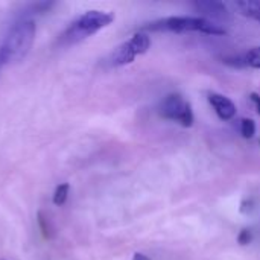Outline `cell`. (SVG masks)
I'll use <instances>...</instances> for the list:
<instances>
[{"mask_svg":"<svg viewBox=\"0 0 260 260\" xmlns=\"http://www.w3.org/2000/svg\"><path fill=\"white\" fill-rule=\"evenodd\" d=\"M224 62H225V64H230V66H233V67H238V69H241V67H247V64H245V59H244V56H233V58H225V59H224Z\"/></svg>","mask_w":260,"mask_h":260,"instance_id":"cell-15","label":"cell"},{"mask_svg":"<svg viewBox=\"0 0 260 260\" xmlns=\"http://www.w3.org/2000/svg\"><path fill=\"white\" fill-rule=\"evenodd\" d=\"M2 67H5V64L2 62V59H0V70H2Z\"/></svg>","mask_w":260,"mask_h":260,"instance_id":"cell-19","label":"cell"},{"mask_svg":"<svg viewBox=\"0 0 260 260\" xmlns=\"http://www.w3.org/2000/svg\"><path fill=\"white\" fill-rule=\"evenodd\" d=\"M53 5H55V2H37V3H32L30 6H27L24 14L26 15H29V14H43V12H47Z\"/></svg>","mask_w":260,"mask_h":260,"instance_id":"cell-12","label":"cell"},{"mask_svg":"<svg viewBox=\"0 0 260 260\" xmlns=\"http://www.w3.org/2000/svg\"><path fill=\"white\" fill-rule=\"evenodd\" d=\"M251 239H253V235H251V230H248V229L241 230V233L238 235V242L241 245H248L251 242Z\"/></svg>","mask_w":260,"mask_h":260,"instance_id":"cell-14","label":"cell"},{"mask_svg":"<svg viewBox=\"0 0 260 260\" xmlns=\"http://www.w3.org/2000/svg\"><path fill=\"white\" fill-rule=\"evenodd\" d=\"M250 101L253 102V105H254V108H256V111H257V114H260V94L257 93H251L250 94Z\"/></svg>","mask_w":260,"mask_h":260,"instance_id":"cell-17","label":"cell"},{"mask_svg":"<svg viewBox=\"0 0 260 260\" xmlns=\"http://www.w3.org/2000/svg\"><path fill=\"white\" fill-rule=\"evenodd\" d=\"M241 134L245 139H253L256 134V123L253 119H242L241 120Z\"/></svg>","mask_w":260,"mask_h":260,"instance_id":"cell-13","label":"cell"},{"mask_svg":"<svg viewBox=\"0 0 260 260\" xmlns=\"http://www.w3.org/2000/svg\"><path fill=\"white\" fill-rule=\"evenodd\" d=\"M113 21H114V12L111 11H101V9L85 11L66 27V30L59 35L58 43L61 46L81 43L85 38L99 32L101 29L110 26Z\"/></svg>","mask_w":260,"mask_h":260,"instance_id":"cell-2","label":"cell"},{"mask_svg":"<svg viewBox=\"0 0 260 260\" xmlns=\"http://www.w3.org/2000/svg\"><path fill=\"white\" fill-rule=\"evenodd\" d=\"M143 30H154V32H200L206 35H224L227 30L221 27L218 23L206 17H166L148 23L143 26Z\"/></svg>","mask_w":260,"mask_h":260,"instance_id":"cell-3","label":"cell"},{"mask_svg":"<svg viewBox=\"0 0 260 260\" xmlns=\"http://www.w3.org/2000/svg\"><path fill=\"white\" fill-rule=\"evenodd\" d=\"M193 8L198 12L204 14L206 18L207 17H212L216 20H230L232 18L229 8L222 2H218V0H198L193 3Z\"/></svg>","mask_w":260,"mask_h":260,"instance_id":"cell-6","label":"cell"},{"mask_svg":"<svg viewBox=\"0 0 260 260\" xmlns=\"http://www.w3.org/2000/svg\"><path fill=\"white\" fill-rule=\"evenodd\" d=\"M35 32L37 26L32 18H20L15 24H12L3 43L0 44L2 62L6 66L21 61L32 49Z\"/></svg>","mask_w":260,"mask_h":260,"instance_id":"cell-1","label":"cell"},{"mask_svg":"<svg viewBox=\"0 0 260 260\" xmlns=\"http://www.w3.org/2000/svg\"><path fill=\"white\" fill-rule=\"evenodd\" d=\"M259 145H260V140H259Z\"/></svg>","mask_w":260,"mask_h":260,"instance_id":"cell-20","label":"cell"},{"mask_svg":"<svg viewBox=\"0 0 260 260\" xmlns=\"http://www.w3.org/2000/svg\"><path fill=\"white\" fill-rule=\"evenodd\" d=\"M69 190H70L69 183H62V184L56 186V189H55V192H53V198H52L53 204H55V206H62V204H66L67 197H69Z\"/></svg>","mask_w":260,"mask_h":260,"instance_id":"cell-9","label":"cell"},{"mask_svg":"<svg viewBox=\"0 0 260 260\" xmlns=\"http://www.w3.org/2000/svg\"><path fill=\"white\" fill-rule=\"evenodd\" d=\"M238 11L256 21H260V0H239L236 2Z\"/></svg>","mask_w":260,"mask_h":260,"instance_id":"cell-8","label":"cell"},{"mask_svg":"<svg viewBox=\"0 0 260 260\" xmlns=\"http://www.w3.org/2000/svg\"><path fill=\"white\" fill-rule=\"evenodd\" d=\"M2 260H3V259H2Z\"/></svg>","mask_w":260,"mask_h":260,"instance_id":"cell-21","label":"cell"},{"mask_svg":"<svg viewBox=\"0 0 260 260\" xmlns=\"http://www.w3.org/2000/svg\"><path fill=\"white\" fill-rule=\"evenodd\" d=\"M151 47V38L145 32L134 34L128 41L122 43L110 56V64L113 67H120L131 64L137 56L146 53Z\"/></svg>","mask_w":260,"mask_h":260,"instance_id":"cell-4","label":"cell"},{"mask_svg":"<svg viewBox=\"0 0 260 260\" xmlns=\"http://www.w3.org/2000/svg\"><path fill=\"white\" fill-rule=\"evenodd\" d=\"M133 260H151V259H149L146 254H143V253H134Z\"/></svg>","mask_w":260,"mask_h":260,"instance_id":"cell-18","label":"cell"},{"mask_svg":"<svg viewBox=\"0 0 260 260\" xmlns=\"http://www.w3.org/2000/svg\"><path fill=\"white\" fill-rule=\"evenodd\" d=\"M37 221H38V227H40L43 236H44L46 239H50V238H52V227H50L49 218L44 215V212H38Z\"/></svg>","mask_w":260,"mask_h":260,"instance_id":"cell-11","label":"cell"},{"mask_svg":"<svg viewBox=\"0 0 260 260\" xmlns=\"http://www.w3.org/2000/svg\"><path fill=\"white\" fill-rule=\"evenodd\" d=\"M210 105L213 107L215 113L218 114L219 119L222 120H232L236 116V105L233 104L232 99L219 94V93H209L207 96Z\"/></svg>","mask_w":260,"mask_h":260,"instance_id":"cell-7","label":"cell"},{"mask_svg":"<svg viewBox=\"0 0 260 260\" xmlns=\"http://www.w3.org/2000/svg\"><path fill=\"white\" fill-rule=\"evenodd\" d=\"M244 59H245L247 67H253V69L260 70V46L250 49V50L244 55Z\"/></svg>","mask_w":260,"mask_h":260,"instance_id":"cell-10","label":"cell"},{"mask_svg":"<svg viewBox=\"0 0 260 260\" xmlns=\"http://www.w3.org/2000/svg\"><path fill=\"white\" fill-rule=\"evenodd\" d=\"M253 210V201L251 200H244L241 203V213H250Z\"/></svg>","mask_w":260,"mask_h":260,"instance_id":"cell-16","label":"cell"},{"mask_svg":"<svg viewBox=\"0 0 260 260\" xmlns=\"http://www.w3.org/2000/svg\"><path fill=\"white\" fill-rule=\"evenodd\" d=\"M160 114L165 119L175 120L181 126L189 128L193 125V111L190 104L181 94H169L160 105Z\"/></svg>","mask_w":260,"mask_h":260,"instance_id":"cell-5","label":"cell"}]
</instances>
